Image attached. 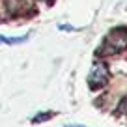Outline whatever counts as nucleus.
I'll return each instance as SVG.
<instances>
[{"label":"nucleus","mask_w":127,"mask_h":127,"mask_svg":"<svg viewBox=\"0 0 127 127\" xmlns=\"http://www.w3.org/2000/svg\"><path fill=\"white\" fill-rule=\"evenodd\" d=\"M127 47V32L122 30V28H118V30H112L110 34H108L107 41H105V49H107L108 52H118L122 51V49Z\"/></svg>","instance_id":"nucleus-1"},{"label":"nucleus","mask_w":127,"mask_h":127,"mask_svg":"<svg viewBox=\"0 0 127 127\" xmlns=\"http://www.w3.org/2000/svg\"><path fill=\"white\" fill-rule=\"evenodd\" d=\"M65 127H84V125H77V123H73V125H65Z\"/></svg>","instance_id":"nucleus-6"},{"label":"nucleus","mask_w":127,"mask_h":127,"mask_svg":"<svg viewBox=\"0 0 127 127\" xmlns=\"http://www.w3.org/2000/svg\"><path fill=\"white\" fill-rule=\"evenodd\" d=\"M9 6V9H11V13L15 11H21V9H24L28 6V0H6Z\"/></svg>","instance_id":"nucleus-4"},{"label":"nucleus","mask_w":127,"mask_h":127,"mask_svg":"<svg viewBox=\"0 0 127 127\" xmlns=\"http://www.w3.org/2000/svg\"><path fill=\"white\" fill-rule=\"evenodd\" d=\"M107 80H108V71H107V67H105L103 64L95 62L94 67H92V71H90V77H88L90 86H92V88H99V86H103Z\"/></svg>","instance_id":"nucleus-2"},{"label":"nucleus","mask_w":127,"mask_h":127,"mask_svg":"<svg viewBox=\"0 0 127 127\" xmlns=\"http://www.w3.org/2000/svg\"><path fill=\"white\" fill-rule=\"evenodd\" d=\"M28 37H30V34H26V36H19V37L0 36V43H4V45H21V43H24V41H28Z\"/></svg>","instance_id":"nucleus-3"},{"label":"nucleus","mask_w":127,"mask_h":127,"mask_svg":"<svg viewBox=\"0 0 127 127\" xmlns=\"http://www.w3.org/2000/svg\"><path fill=\"white\" fill-rule=\"evenodd\" d=\"M51 116H52V112H45V116H36L32 122H34V123H39V122H45V120H49Z\"/></svg>","instance_id":"nucleus-5"}]
</instances>
